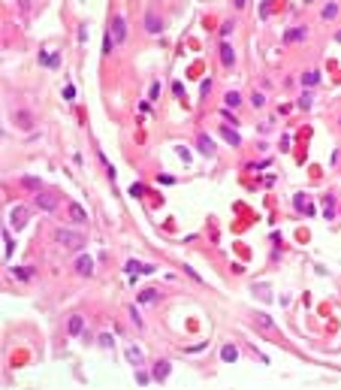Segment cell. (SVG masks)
<instances>
[{"label":"cell","instance_id":"obj_1","mask_svg":"<svg viewBox=\"0 0 341 390\" xmlns=\"http://www.w3.org/2000/svg\"><path fill=\"white\" fill-rule=\"evenodd\" d=\"M52 239H55L61 248H67V251H82V248H85V233L69 230V227H58V230L52 233Z\"/></svg>","mask_w":341,"mask_h":390},{"label":"cell","instance_id":"obj_2","mask_svg":"<svg viewBox=\"0 0 341 390\" xmlns=\"http://www.w3.org/2000/svg\"><path fill=\"white\" fill-rule=\"evenodd\" d=\"M33 203H36V209H43V212H55L58 209V194H52V191H36L33 194Z\"/></svg>","mask_w":341,"mask_h":390},{"label":"cell","instance_id":"obj_3","mask_svg":"<svg viewBox=\"0 0 341 390\" xmlns=\"http://www.w3.org/2000/svg\"><path fill=\"white\" fill-rule=\"evenodd\" d=\"M109 33L115 36V43H118V46L127 40V18H124V12H115V15H112V27H109Z\"/></svg>","mask_w":341,"mask_h":390},{"label":"cell","instance_id":"obj_4","mask_svg":"<svg viewBox=\"0 0 341 390\" xmlns=\"http://www.w3.org/2000/svg\"><path fill=\"white\" fill-rule=\"evenodd\" d=\"M12 124H15L18 130H33L36 115H33L30 109H15V112H12Z\"/></svg>","mask_w":341,"mask_h":390},{"label":"cell","instance_id":"obj_5","mask_svg":"<svg viewBox=\"0 0 341 390\" xmlns=\"http://www.w3.org/2000/svg\"><path fill=\"white\" fill-rule=\"evenodd\" d=\"M27 218H30V209H27V206H12V209H9V221H12L15 230L27 227Z\"/></svg>","mask_w":341,"mask_h":390},{"label":"cell","instance_id":"obj_6","mask_svg":"<svg viewBox=\"0 0 341 390\" xmlns=\"http://www.w3.org/2000/svg\"><path fill=\"white\" fill-rule=\"evenodd\" d=\"M197 151L203 154V158H214V139L208 133H200L197 136Z\"/></svg>","mask_w":341,"mask_h":390},{"label":"cell","instance_id":"obj_7","mask_svg":"<svg viewBox=\"0 0 341 390\" xmlns=\"http://www.w3.org/2000/svg\"><path fill=\"white\" fill-rule=\"evenodd\" d=\"M75 276H85V279H91V276H94V260H91L88 254L75 257Z\"/></svg>","mask_w":341,"mask_h":390},{"label":"cell","instance_id":"obj_8","mask_svg":"<svg viewBox=\"0 0 341 390\" xmlns=\"http://www.w3.org/2000/svg\"><path fill=\"white\" fill-rule=\"evenodd\" d=\"M169 375H172V363H169V360H160V363H157L154 369H151V378H154L157 384H163V381H166Z\"/></svg>","mask_w":341,"mask_h":390},{"label":"cell","instance_id":"obj_9","mask_svg":"<svg viewBox=\"0 0 341 390\" xmlns=\"http://www.w3.org/2000/svg\"><path fill=\"white\" fill-rule=\"evenodd\" d=\"M67 215H69L72 224H85V221H88V212H85V206H79V203H69V206H67Z\"/></svg>","mask_w":341,"mask_h":390},{"label":"cell","instance_id":"obj_10","mask_svg":"<svg viewBox=\"0 0 341 390\" xmlns=\"http://www.w3.org/2000/svg\"><path fill=\"white\" fill-rule=\"evenodd\" d=\"M67 333H69V336H85V318H82V315H69Z\"/></svg>","mask_w":341,"mask_h":390},{"label":"cell","instance_id":"obj_11","mask_svg":"<svg viewBox=\"0 0 341 390\" xmlns=\"http://www.w3.org/2000/svg\"><path fill=\"white\" fill-rule=\"evenodd\" d=\"M305 36H308V27H305V24H299V27L284 30V43H302Z\"/></svg>","mask_w":341,"mask_h":390},{"label":"cell","instance_id":"obj_12","mask_svg":"<svg viewBox=\"0 0 341 390\" xmlns=\"http://www.w3.org/2000/svg\"><path fill=\"white\" fill-rule=\"evenodd\" d=\"M220 64H223V67H233V64H236V49L226 43V40L220 43Z\"/></svg>","mask_w":341,"mask_h":390},{"label":"cell","instance_id":"obj_13","mask_svg":"<svg viewBox=\"0 0 341 390\" xmlns=\"http://www.w3.org/2000/svg\"><path fill=\"white\" fill-rule=\"evenodd\" d=\"M220 136H223L226 142H230L233 148H239V145H242V136L236 133V127H233V124H223V127H220Z\"/></svg>","mask_w":341,"mask_h":390},{"label":"cell","instance_id":"obj_14","mask_svg":"<svg viewBox=\"0 0 341 390\" xmlns=\"http://www.w3.org/2000/svg\"><path fill=\"white\" fill-rule=\"evenodd\" d=\"M124 354H127V360H130V366H133V369H139V366H142V360H145V354H142V348H139V345H130V348L124 351Z\"/></svg>","mask_w":341,"mask_h":390},{"label":"cell","instance_id":"obj_15","mask_svg":"<svg viewBox=\"0 0 341 390\" xmlns=\"http://www.w3.org/2000/svg\"><path fill=\"white\" fill-rule=\"evenodd\" d=\"M40 64L43 67H61V52H52V49H46V52H40Z\"/></svg>","mask_w":341,"mask_h":390},{"label":"cell","instance_id":"obj_16","mask_svg":"<svg viewBox=\"0 0 341 390\" xmlns=\"http://www.w3.org/2000/svg\"><path fill=\"white\" fill-rule=\"evenodd\" d=\"M145 30H148V33H160V30H163V21L151 12V9L145 12Z\"/></svg>","mask_w":341,"mask_h":390},{"label":"cell","instance_id":"obj_17","mask_svg":"<svg viewBox=\"0 0 341 390\" xmlns=\"http://www.w3.org/2000/svg\"><path fill=\"white\" fill-rule=\"evenodd\" d=\"M220 360H226V363H236V360H239V348H236L233 342H226V345L220 348Z\"/></svg>","mask_w":341,"mask_h":390},{"label":"cell","instance_id":"obj_18","mask_svg":"<svg viewBox=\"0 0 341 390\" xmlns=\"http://www.w3.org/2000/svg\"><path fill=\"white\" fill-rule=\"evenodd\" d=\"M338 12H341V6H338V3H323L320 18H323V21H335V18H338Z\"/></svg>","mask_w":341,"mask_h":390},{"label":"cell","instance_id":"obj_19","mask_svg":"<svg viewBox=\"0 0 341 390\" xmlns=\"http://www.w3.org/2000/svg\"><path fill=\"white\" fill-rule=\"evenodd\" d=\"M323 215H326V221L335 218V194H326L323 197Z\"/></svg>","mask_w":341,"mask_h":390},{"label":"cell","instance_id":"obj_20","mask_svg":"<svg viewBox=\"0 0 341 390\" xmlns=\"http://www.w3.org/2000/svg\"><path fill=\"white\" fill-rule=\"evenodd\" d=\"M12 276L18 282H30L33 279V266H12Z\"/></svg>","mask_w":341,"mask_h":390},{"label":"cell","instance_id":"obj_21","mask_svg":"<svg viewBox=\"0 0 341 390\" xmlns=\"http://www.w3.org/2000/svg\"><path fill=\"white\" fill-rule=\"evenodd\" d=\"M302 85H305V88H314V85H320V73H317V70L302 73Z\"/></svg>","mask_w":341,"mask_h":390},{"label":"cell","instance_id":"obj_22","mask_svg":"<svg viewBox=\"0 0 341 390\" xmlns=\"http://www.w3.org/2000/svg\"><path fill=\"white\" fill-rule=\"evenodd\" d=\"M21 188H27V191H43V182L40 179H33V176H21Z\"/></svg>","mask_w":341,"mask_h":390},{"label":"cell","instance_id":"obj_23","mask_svg":"<svg viewBox=\"0 0 341 390\" xmlns=\"http://www.w3.org/2000/svg\"><path fill=\"white\" fill-rule=\"evenodd\" d=\"M254 321H257V324H260L263 330H275V321H272V318L266 315V311H257V315H254Z\"/></svg>","mask_w":341,"mask_h":390},{"label":"cell","instance_id":"obj_24","mask_svg":"<svg viewBox=\"0 0 341 390\" xmlns=\"http://www.w3.org/2000/svg\"><path fill=\"white\" fill-rule=\"evenodd\" d=\"M124 272H127V276H139V272H145V263H139V260H127V263H124Z\"/></svg>","mask_w":341,"mask_h":390},{"label":"cell","instance_id":"obj_25","mask_svg":"<svg viewBox=\"0 0 341 390\" xmlns=\"http://www.w3.org/2000/svg\"><path fill=\"white\" fill-rule=\"evenodd\" d=\"M115 46H118V43H115V36L106 30V36H103V55H112V52H115Z\"/></svg>","mask_w":341,"mask_h":390},{"label":"cell","instance_id":"obj_26","mask_svg":"<svg viewBox=\"0 0 341 390\" xmlns=\"http://www.w3.org/2000/svg\"><path fill=\"white\" fill-rule=\"evenodd\" d=\"M293 206H296V209H305V212H308V215H311V212H314V209H311V206H308V194H296V200H293Z\"/></svg>","mask_w":341,"mask_h":390},{"label":"cell","instance_id":"obj_27","mask_svg":"<svg viewBox=\"0 0 341 390\" xmlns=\"http://www.w3.org/2000/svg\"><path fill=\"white\" fill-rule=\"evenodd\" d=\"M223 103H226V106H230V109H236V106L242 103V94H239V91H226V97H223Z\"/></svg>","mask_w":341,"mask_h":390},{"label":"cell","instance_id":"obj_28","mask_svg":"<svg viewBox=\"0 0 341 390\" xmlns=\"http://www.w3.org/2000/svg\"><path fill=\"white\" fill-rule=\"evenodd\" d=\"M157 299H160V293H157L154 288H148V291L139 293V302H157Z\"/></svg>","mask_w":341,"mask_h":390},{"label":"cell","instance_id":"obj_29","mask_svg":"<svg viewBox=\"0 0 341 390\" xmlns=\"http://www.w3.org/2000/svg\"><path fill=\"white\" fill-rule=\"evenodd\" d=\"M3 245H6V248H3V254H6V257H12V251H15V239L9 236V230H3Z\"/></svg>","mask_w":341,"mask_h":390},{"label":"cell","instance_id":"obj_30","mask_svg":"<svg viewBox=\"0 0 341 390\" xmlns=\"http://www.w3.org/2000/svg\"><path fill=\"white\" fill-rule=\"evenodd\" d=\"M254 293H257L263 302H272V291H269L266 285H257V288H254Z\"/></svg>","mask_w":341,"mask_h":390},{"label":"cell","instance_id":"obj_31","mask_svg":"<svg viewBox=\"0 0 341 390\" xmlns=\"http://www.w3.org/2000/svg\"><path fill=\"white\" fill-rule=\"evenodd\" d=\"M251 106H254V109H263V106H266V94L254 91V94H251Z\"/></svg>","mask_w":341,"mask_h":390},{"label":"cell","instance_id":"obj_32","mask_svg":"<svg viewBox=\"0 0 341 390\" xmlns=\"http://www.w3.org/2000/svg\"><path fill=\"white\" fill-rule=\"evenodd\" d=\"M233 30H236V21H223V24H220V36H223V40H230Z\"/></svg>","mask_w":341,"mask_h":390},{"label":"cell","instance_id":"obj_33","mask_svg":"<svg viewBox=\"0 0 341 390\" xmlns=\"http://www.w3.org/2000/svg\"><path fill=\"white\" fill-rule=\"evenodd\" d=\"M97 345H100V348H112V345H115V339H112L109 333H100V336H97Z\"/></svg>","mask_w":341,"mask_h":390},{"label":"cell","instance_id":"obj_34","mask_svg":"<svg viewBox=\"0 0 341 390\" xmlns=\"http://www.w3.org/2000/svg\"><path fill=\"white\" fill-rule=\"evenodd\" d=\"M311 103H314V97H311V94H302V97L296 100V106H299V109H311Z\"/></svg>","mask_w":341,"mask_h":390},{"label":"cell","instance_id":"obj_35","mask_svg":"<svg viewBox=\"0 0 341 390\" xmlns=\"http://www.w3.org/2000/svg\"><path fill=\"white\" fill-rule=\"evenodd\" d=\"M160 97V82H151V88H148V100H157Z\"/></svg>","mask_w":341,"mask_h":390},{"label":"cell","instance_id":"obj_36","mask_svg":"<svg viewBox=\"0 0 341 390\" xmlns=\"http://www.w3.org/2000/svg\"><path fill=\"white\" fill-rule=\"evenodd\" d=\"M220 115H223V118H226V121H230V124H233V127H236V124H239V121H236V115H233V112H230V106H223V109H220Z\"/></svg>","mask_w":341,"mask_h":390},{"label":"cell","instance_id":"obj_37","mask_svg":"<svg viewBox=\"0 0 341 390\" xmlns=\"http://www.w3.org/2000/svg\"><path fill=\"white\" fill-rule=\"evenodd\" d=\"M130 321H133V324H136V327H139V330H142V327H145V321H142V318H139V311H136V308H133V305H130Z\"/></svg>","mask_w":341,"mask_h":390},{"label":"cell","instance_id":"obj_38","mask_svg":"<svg viewBox=\"0 0 341 390\" xmlns=\"http://www.w3.org/2000/svg\"><path fill=\"white\" fill-rule=\"evenodd\" d=\"M142 194H145V185H130V197H142Z\"/></svg>","mask_w":341,"mask_h":390},{"label":"cell","instance_id":"obj_39","mask_svg":"<svg viewBox=\"0 0 341 390\" xmlns=\"http://www.w3.org/2000/svg\"><path fill=\"white\" fill-rule=\"evenodd\" d=\"M136 381H139V384H148V381H154V378H151L148 372H142V369H139V372H136Z\"/></svg>","mask_w":341,"mask_h":390},{"label":"cell","instance_id":"obj_40","mask_svg":"<svg viewBox=\"0 0 341 390\" xmlns=\"http://www.w3.org/2000/svg\"><path fill=\"white\" fill-rule=\"evenodd\" d=\"M172 94H175V97H181V100H184V85H181V82H172Z\"/></svg>","mask_w":341,"mask_h":390},{"label":"cell","instance_id":"obj_41","mask_svg":"<svg viewBox=\"0 0 341 390\" xmlns=\"http://www.w3.org/2000/svg\"><path fill=\"white\" fill-rule=\"evenodd\" d=\"M208 91H211V79H203V82H200V94H203V97H205V94H208Z\"/></svg>","mask_w":341,"mask_h":390},{"label":"cell","instance_id":"obj_42","mask_svg":"<svg viewBox=\"0 0 341 390\" xmlns=\"http://www.w3.org/2000/svg\"><path fill=\"white\" fill-rule=\"evenodd\" d=\"M18 9H21V15H27L30 12V0H18Z\"/></svg>","mask_w":341,"mask_h":390},{"label":"cell","instance_id":"obj_43","mask_svg":"<svg viewBox=\"0 0 341 390\" xmlns=\"http://www.w3.org/2000/svg\"><path fill=\"white\" fill-rule=\"evenodd\" d=\"M184 272H187V276H191V279H194V282H203V279H200V272H197V269H191V266H184Z\"/></svg>","mask_w":341,"mask_h":390},{"label":"cell","instance_id":"obj_44","mask_svg":"<svg viewBox=\"0 0 341 390\" xmlns=\"http://www.w3.org/2000/svg\"><path fill=\"white\" fill-rule=\"evenodd\" d=\"M79 43H88V27H85V24L79 27Z\"/></svg>","mask_w":341,"mask_h":390},{"label":"cell","instance_id":"obj_45","mask_svg":"<svg viewBox=\"0 0 341 390\" xmlns=\"http://www.w3.org/2000/svg\"><path fill=\"white\" fill-rule=\"evenodd\" d=\"M154 272H157V266H154V263H145V272H142V276H154Z\"/></svg>","mask_w":341,"mask_h":390},{"label":"cell","instance_id":"obj_46","mask_svg":"<svg viewBox=\"0 0 341 390\" xmlns=\"http://www.w3.org/2000/svg\"><path fill=\"white\" fill-rule=\"evenodd\" d=\"M64 97H67V100H72V97H75V88H72V85H67V88H64Z\"/></svg>","mask_w":341,"mask_h":390},{"label":"cell","instance_id":"obj_47","mask_svg":"<svg viewBox=\"0 0 341 390\" xmlns=\"http://www.w3.org/2000/svg\"><path fill=\"white\" fill-rule=\"evenodd\" d=\"M233 6H236V9H245V6H248V0H233Z\"/></svg>","mask_w":341,"mask_h":390},{"label":"cell","instance_id":"obj_48","mask_svg":"<svg viewBox=\"0 0 341 390\" xmlns=\"http://www.w3.org/2000/svg\"><path fill=\"white\" fill-rule=\"evenodd\" d=\"M335 40H338V43H341V30H338V33H335Z\"/></svg>","mask_w":341,"mask_h":390},{"label":"cell","instance_id":"obj_49","mask_svg":"<svg viewBox=\"0 0 341 390\" xmlns=\"http://www.w3.org/2000/svg\"><path fill=\"white\" fill-rule=\"evenodd\" d=\"M302 3H314V0H302Z\"/></svg>","mask_w":341,"mask_h":390}]
</instances>
